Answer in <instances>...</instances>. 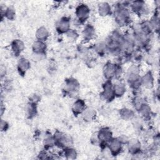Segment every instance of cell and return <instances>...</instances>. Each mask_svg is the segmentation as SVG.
<instances>
[{"label": "cell", "instance_id": "6da1fadb", "mask_svg": "<svg viewBox=\"0 0 160 160\" xmlns=\"http://www.w3.org/2000/svg\"><path fill=\"white\" fill-rule=\"evenodd\" d=\"M114 20L117 24H118L119 26H125L130 22V11L122 3H120L116 6Z\"/></svg>", "mask_w": 160, "mask_h": 160}, {"label": "cell", "instance_id": "7a4b0ae2", "mask_svg": "<svg viewBox=\"0 0 160 160\" xmlns=\"http://www.w3.org/2000/svg\"><path fill=\"white\" fill-rule=\"evenodd\" d=\"M127 81L133 90H138L141 86L140 69L136 64L131 65L127 71Z\"/></svg>", "mask_w": 160, "mask_h": 160}, {"label": "cell", "instance_id": "3957f363", "mask_svg": "<svg viewBox=\"0 0 160 160\" xmlns=\"http://www.w3.org/2000/svg\"><path fill=\"white\" fill-rule=\"evenodd\" d=\"M121 68L119 64L113 62H107L103 68V75L106 80H111L119 76L121 72Z\"/></svg>", "mask_w": 160, "mask_h": 160}, {"label": "cell", "instance_id": "277c9868", "mask_svg": "<svg viewBox=\"0 0 160 160\" xmlns=\"http://www.w3.org/2000/svg\"><path fill=\"white\" fill-rule=\"evenodd\" d=\"M55 146H57L61 148H66L71 147L72 144V139L71 136L61 132L56 131L53 135Z\"/></svg>", "mask_w": 160, "mask_h": 160}, {"label": "cell", "instance_id": "5b68a950", "mask_svg": "<svg viewBox=\"0 0 160 160\" xmlns=\"http://www.w3.org/2000/svg\"><path fill=\"white\" fill-rule=\"evenodd\" d=\"M79 88V83L76 79L69 78L65 81L63 91L69 96H75L78 92Z\"/></svg>", "mask_w": 160, "mask_h": 160}, {"label": "cell", "instance_id": "8992f818", "mask_svg": "<svg viewBox=\"0 0 160 160\" xmlns=\"http://www.w3.org/2000/svg\"><path fill=\"white\" fill-rule=\"evenodd\" d=\"M102 88L103 90L101 93L102 99L106 102H111L115 98L113 92V84L111 80H106L102 86Z\"/></svg>", "mask_w": 160, "mask_h": 160}, {"label": "cell", "instance_id": "52a82bcc", "mask_svg": "<svg viewBox=\"0 0 160 160\" xmlns=\"http://www.w3.org/2000/svg\"><path fill=\"white\" fill-rule=\"evenodd\" d=\"M75 14L76 16V20H78L79 23H83L89 17L90 9L88 5L82 3L76 7Z\"/></svg>", "mask_w": 160, "mask_h": 160}, {"label": "cell", "instance_id": "ba28073f", "mask_svg": "<svg viewBox=\"0 0 160 160\" xmlns=\"http://www.w3.org/2000/svg\"><path fill=\"white\" fill-rule=\"evenodd\" d=\"M130 9L139 15H145L148 12V9L142 1H134L130 3Z\"/></svg>", "mask_w": 160, "mask_h": 160}, {"label": "cell", "instance_id": "9c48e42d", "mask_svg": "<svg viewBox=\"0 0 160 160\" xmlns=\"http://www.w3.org/2000/svg\"><path fill=\"white\" fill-rule=\"evenodd\" d=\"M122 146L123 145L119 141L118 138H112L106 144V147L108 148V150L111 152V155H113V156H116L121 152Z\"/></svg>", "mask_w": 160, "mask_h": 160}, {"label": "cell", "instance_id": "30bf717a", "mask_svg": "<svg viewBox=\"0 0 160 160\" xmlns=\"http://www.w3.org/2000/svg\"><path fill=\"white\" fill-rule=\"evenodd\" d=\"M98 138L100 142V145H105L112 138V133L108 128H102L97 132Z\"/></svg>", "mask_w": 160, "mask_h": 160}, {"label": "cell", "instance_id": "8fae6325", "mask_svg": "<svg viewBox=\"0 0 160 160\" xmlns=\"http://www.w3.org/2000/svg\"><path fill=\"white\" fill-rule=\"evenodd\" d=\"M70 29V19L67 17L62 18L56 24V29L59 34H66Z\"/></svg>", "mask_w": 160, "mask_h": 160}, {"label": "cell", "instance_id": "7c38bea8", "mask_svg": "<svg viewBox=\"0 0 160 160\" xmlns=\"http://www.w3.org/2000/svg\"><path fill=\"white\" fill-rule=\"evenodd\" d=\"M127 148L128 151L132 155H136L141 151V142L136 138H132L128 142Z\"/></svg>", "mask_w": 160, "mask_h": 160}, {"label": "cell", "instance_id": "4fadbf2b", "mask_svg": "<svg viewBox=\"0 0 160 160\" xmlns=\"http://www.w3.org/2000/svg\"><path fill=\"white\" fill-rule=\"evenodd\" d=\"M86 103L81 99H76L72 105V112L75 116L81 114L86 109Z\"/></svg>", "mask_w": 160, "mask_h": 160}, {"label": "cell", "instance_id": "5bb4252c", "mask_svg": "<svg viewBox=\"0 0 160 160\" xmlns=\"http://www.w3.org/2000/svg\"><path fill=\"white\" fill-rule=\"evenodd\" d=\"M96 31L94 28L91 24H87L82 31V36L84 41H89L95 37Z\"/></svg>", "mask_w": 160, "mask_h": 160}, {"label": "cell", "instance_id": "9a60e30c", "mask_svg": "<svg viewBox=\"0 0 160 160\" xmlns=\"http://www.w3.org/2000/svg\"><path fill=\"white\" fill-rule=\"evenodd\" d=\"M31 63L28 59L25 58H21L17 63V69L21 75H24L29 69Z\"/></svg>", "mask_w": 160, "mask_h": 160}, {"label": "cell", "instance_id": "2e32d148", "mask_svg": "<svg viewBox=\"0 0 160 160\" xmlns=\"http://www.w3.org/2000/svg\"><path fill=\"white\" fill-rule=\"evenodd\" d=\"M141 85L147 89H151L153 87L154 78L151 72L148 71L141 77Z\"/></svg>", "mask_w": 160, "mask_h": 160}, {"label": "cell", "instance_id": "e0dca14e", "mask_svg": "<svg viewBox=\"0 0 160 160\" xmlns=\"http://www.w3.org/2000/svg\"><path fill=\"white\" fill-rule=\"evenodd\" d=\"M11 48L13 54L15 56H18L24 51L25 46L24 42L21 40L15 39L11 42Z\"/></svg>", "mask_w": 160, "mask_h": 160}, {"label": "cell", "instance_id": "ac0fdd59", "mask_svg": "<svg viewBox=\"0 0 160 160\" xmlns=\"http://www.w3.org/2000/svg\"><path fill=\"white\" fill-rule=\"evenodd\" d=\"M99 16L106 17L112 14V9L109 4L107 2H102L99 4L98 8Z\"/></svg>", "mask_w": 160, "mask_h": 160}, {"label": "cell", "instance_id": "d6986e66", "mask_svg": "<svg viewBox=\"0 0 160 160\" xmlns=\"http://www.w3.org/2000/svg\"><path fill=\"white\" fill-rule=\"evenodd\" d=\"M46 48L47 46L45 42L38 40L34 41L32 45L33 53L36 54H46Z\"/></svg>", "mask_w": 160, "mask_h": 160}, {"label": "cell", "instance_id": "ffe728a7", "mask_svg": "<svg viewBox=\"0 0 160 160\" xmlns=\"http://www.w3.org/2000/svg\"><path fill=\"white\" fill-rule=\"evenodd\" d=\"M126 91V87L124 82H118L113 84V92L115 97L122 96Z\"/></svg>", "mask_w": 160, "mask_h": 160}, {"label": "cell", "instance_id": "44dd1931", "mask_svg": "<svg viewBox=\"0 0 160 160\" xmlns=\"http://www.w3.org/2000/svg\"><path fill=\"white\" fill-rule=\"evenodd\" d=\"M49 36V33L48 30L44 26L39 28L36 32V38L38 41L45 42V41H46L48 38Z\"/></svg>", "mask_w": 160, "mask_h": 160}, {"label": "cell", "instance_id": "7402d4cb", "mask_svg": "<svg viewBox=\"0 0 160 160\" xmlns=\"http://www.w3.org/2000/svg\"><path fill=\"white\" fill-rule=\"evenodd\" d=\"M26 114L28 118L32 119L37 114L36 103L30 101L26 108Z\"/></svg>", "mask_w": 160, "mask_h": 160}, {"label": "cell", "instance_id": "603a6c76", "mask_svg": "<svg viewBox=\"0 0 160 160\" xmlns=\"http://www.w3.org/2000/svg\"><path fill=\"white\" fill-rule=\"evenodd\" d=\"M82 119L86 122H91L96 118V111L91 108H86V109L81 114Z\"/></svg>", "mask_w": 160, "mask_h": 160}, {"label": "cell", "instance_id": "cb8c5ba5", "mask_svg": "<svg viewBox=\"0 0 160 160\" xmlns=\"http://www.w3.org/2000/svg\"><path fill=\"white\" fill-rule=\"evenodd\" d=\"M138 112H139V114L141 115V116L142 118H144V119H149L151 118V113H152V111H151V107L146 102H145L141 107V108L139 109Z\"/></svg>", "mask_w": 160, "mask_h": 160}, {"label": "cell", "instance_id": "d4e9b609", "mask_svg": "<svg viewBox=\"0 0 160 160\" xmlns=\"http://www.w3.org/2000/svg\"><path fill=\"white\" fill-rule=\"evenodd\" d=\"M119 115L122 119L128 121L133 119L134 118L135 114L133 110L127 108H124L120 109Z\"/></svg>", "mask_w": 160, "mask_h": 160}, {"label": "cell", "instance_id": "484cf974", "mask_svg": "<svg viewBox=\"0 0 160 160\" xmlns=\"http://www.w3.org/2000/svg\"><path fill=\"white\" fill-rule=\"evenodd\" d=\"M42 144L44 149H49L52 148L54 146H55V141L53 137V135L51 134H46L44 137Z\"/></svg>", "mask_w": 160, "mask_h": 160}, {"label": "cell", "instance_id": "4316f807", "mask_svg": "<svg viewBox=\"0 0 160 160\" xmlns=\"http://www.w3.org/2000/svg\"><path fill=\"white\" fill-rule=\"evenodd\" d=\"M94 51L99 55L102 56L106 52H108L107 47L105 41L104 42H99L94 45Z\"/></svg>", "mask_w": 160, "mask_h": 160}, {"label": "cell", "instance_id": "83f0119b", "mask_svg": "<svg viewBox=\"0 0 160 160\" xmlns=\"http://www.w3.org/2000/svg\"><path fill=\"white\" fill-rule=\"evenodd\" d=\"M1 16L9 20H13L16 16V12L13 8L8 7L4 8V12H1Z\"/></svg>", "mask_w": 160, "mask_h": 160}, {"label": "cell", "instance_id": "f1b7e54d", "mask_svg": "<svg viewBox=\"0 0 160 160\" xmlns=\"http://www.w3.org/2000/svg\"><path fill=\"white\" fill-rule=\"evenodd\" d=\"M63 154L64 155V157L68 159H74L76 158L77 152L74 148L68 147L64 149Z\"/></svg>", "mask_w": 160, "mask_h": 160}, {"label": "cell", "instance_id": "f546056e", "mask_svg": "<svg viewBox=\"0 0 160 160\" xmlns=\"http://www.w3.org/2000/svg\"><path fill=\"white\" fill-rule=\"evenodd\" d=\"M144 99L140 96L136 95L134 96V98L132 99V104L134 108V109L138 111L139 109L141 108V107L145 103Z\"/></svg>", "mask_w": 160, "mask_h": 160}, {"label": "cell", "instance_id": "4dcf8cb0", "mask_svg": "<svg viewBox=\"0 0 160 160\" xmlns=\"http://www.w3.org/2000/svg\"><path fill=\"white\" fill-rule=\"evenodd\" d=\"M66 36L69 40H76L78 37V34L74 29H70L66 33Z\"/></svg>", "mask_w": 160, "mask_h": 160}, {"label": "cell", "instance_id": "1f68e13d", "mask_svg": "<svg viewBox=\"0 0 160 160\" xmlns=\"http://www.w3.org/2000/svg\"><path fill=\"white\" fill-rule=\"evenodd\" d=\"M118 139L119 140V141L122 143V145L123 144H126L128 143V142L129 141V139L126 136H125L124 134H122L120 136H119L118 138Z\"/></svg>", "mask_w": 160, "mask_h": 160}, {"label": "cell", "instance_id": "d6a6232c", "mask_svg": "<svg viewBox=\"0 0 160 160\" xmlns=\"http://www.w3.org/2000/svg\"><path fill=\"white\" fill-rule=\"evenodd\" d=\"M9 128V124L4 120L1 119V131H6Z\"/></svg>", "mask_w": 160, "mask_h": 160}]
</instances>
